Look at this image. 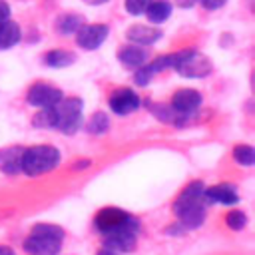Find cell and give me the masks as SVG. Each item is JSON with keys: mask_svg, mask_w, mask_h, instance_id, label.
Wrapping results in <instances>:
<instances>
[{"mask_svg": "<svg viewBox=\"0 0 255 255\" xmlns=\"http://www.w3.org/2000/svg\"><path fill=\"white\" fill-rule=\"evenodd\" d=\"M203 191H205L203 181L195 179V181L187 183L179 191L177 199L173 201V213L177 217V225L183 231L197 229L203 225V221L207 217V207H209Z\"/></svg>", "mask_w": 255, "mask_h": 255, "instance_id": "1", "label": "cell"}, {"mask_svg": "<svg viewBox=\"0 0 255 255\" xmlns=\"http://www.w3.org/2000/svg\"><path fill=\"white\" fill-rule=\"evenodd\" d=\"M64 229L54 223H38L24 239V251L28 255H58L62 251Z\"/></svg>", "mask_w": 255, "mask_h": 255, "instance_id": "2", "label": "cell"}, {"mask_svg": "<svg viewBox=\"0 0 255 255\" xmlns=\"http://www.w3.org/2000/svg\"><path fill=\"white\" fill-rule=\"evenodd\" d=\"M62 161L58 147L54 145H32L24 147L22 153V173L28 177H40L48 171H54Z\"/></svg>", "mask_w": 255, "mask_h": 255, "instance_id": "3", "label": "cell"}, {"mask_svg": "<svg viewBox=\"0 0 255 255\" xmlns=\"http://www.w3.org/2000/svg\"><path fill=\"white\" fill-rule=\"evenodd\" d=\"M171 58H173L171 68L183 78H205L213 70L211 60L205 54H201V52H197L193 48H185V50L173 52Z\"/></svg>", "mask_w": 255, "mask_h": 255, "instance_id": "4", "label": "cell"}, {"mask_svg": "<svg viewBox=\"0 0 255 255\" xmlns=\"http://www.w3.org/2000/svg\"><path fill=\"white\" fill-rule=\"evenodd\" d=\"M84 102L80 98H62L54 106V129L72 135L82 128Z\"/></svg>", "mask_w": 255, "mask_h": 255, "instance_id": "5", "label": "cell"}, {"mask_svg": "<svg viewBox=\"0 0 255 255\" xmlns=\"http://www.w3.org/2000/svg\"><path fill=\"white\" fill-rule=\"evenodd\" d=\"M94 225L102 235L116 233V231H133V233L139 231V221L131 213H128V211H124L120 207H104V209H100L96 213Z\"/></svg>", "mask_w": 255, "mask_h": 255, "instance_id": "6", "label": "cell"}, {"mask_svg": "<svg viewBox=\"0 0 255 255\" xmlns=\"http://www.w3.org/2000/svg\"><path fill=\"white\" fill-rule=\"evenodd\" d=\"M64 98L62 90H58L56 86L52 84H46V82H36L28 88V94H26V102L38 110L42 108H54L60 100Z\"/></svg>", "mask_w": 255, "mask_h": 255, "instance_id": "7", "label": "cell"}, {"mask_svg": "<svg viewBox=\"0 0 255 255\" xmlns=\"http://www.w3.org/2000/svg\"><path fill=\"white\" fill-rule=\"evenodd\" d=\"M108 104H110V110L116 116H128V114H133L141 106V100H139V96L133 90H129V88H118V90H114L110 94Z\"/></svg>", "mask_w": 255, "mask_h": 255, "instance_id": "8", "label": "cell"}, {"mask_svg": "<svg viewBox=\"0 0 255 255\" xmlns=\"http://www.w3.org/2000/svg\"><path fill=\"white\" fill-rule=\"evenodd\" d=\"M110 34V28L106 24H84L76 32V44L82 50H96L100 48Z\"/></svg>", "mask_w": 255, "mask_h": 255, "instance_id": "9", "label": "cell"}, {"mask_svg": "<svg viewBox=\"0 0 255 255\" xmlns=\"http://www.w3.org/2000/svg\"><path fill=\"white\" fill-rule=\"evenodd\" d=\"M201 94L197 92V90H191V88H181V90H177L173 96H171V108L179 114V116H183V118H189L191 114H195L197 110H199V106H201Z\"/></svg>", "mask_w": 255, "mask_h": 255, "instance_id": "10", "label": "cell"}, {"mask_svg": "<svg viewBox=\"0 0 255 255\" xmlns=\"http://www.w3.org/2000/svg\"><path fill=\"white\" fill-rule=\"evenodd\" d=\"M171 62H173L171 54H163V56H159V58H155V60H151V62H145V64H143L141 68H137L135 74H133L135 84H137V86H147L153 76H157L159 72L171 68Z\"/></svg>", "mask_w": 255, "mask_h": 255, "instance_id": "11", "label": "cell"}, {"mask_svg": "<svg viewBox=\"0 0 255 255\" xmlns=\"http://www.w3.org/2000/svg\"><path fill=\"white\" fill-rule=\"evenodd\" d=\"M207 203H223V205H235L239 203L237 187L231 183H217L211 187H205L203 191Z\"/></svg>", "mask_w": 255, "mask_h": 255, "instance_id": "12", "label": "cell"}, {"mask_svg": "<svg viewBox=\"0 0 255 255\" xmlns=\"http://www.w3.org/2000/svg\"><path fill=\"white\" fill-rule=\"evenodd\" d=\"M104 237V247L116 253H129L135 249V239L137 233L133 231H116V233H108L102 235Z\"/></svg>", "mask_w": 255, "mask_h": 255, "instance_id": "13", "label": "cell"}, {"mask_svg": "<svg viewBox=\"0 0 255 255\" xmlns=\"http://www.w3.org/2000/svg\"><path fill=\"white\" fill-rule=\"evenodd\" d=\"M126 38L135 46H151L161 38V30L147 24H133L131 28H128Z\"/></svg>", "mask_w": 255, "mask_h": 255, "instance_id": "14", "label": "cell"}, {"mask_svg": "<svg viewBox=\"0 0 255 255\" xmlns=\"http://www.w3.org/2000/svg\"><path fill=\"white\" fill-rule=\"evenodd\" d=\"M22 145H8L0 149V171L6 175H16L22 171Z\"/></svg>", "mask_w": 255, "mask_h": 255, "instance_id": "15", "label": "cell"}, {"mask_svg": "<svg viewBox=\"0 0 255 255\" xmlns=\"http://www.w3.org/2000/svg\"><path fill=\"white\" fill-rule=\"evenodd\" d=\"M147 50H143V46H135V44H128V46H122L118 50V60L124 68H129V70H137L141 68L145 62H147Z\"/></svg>", "mask_w": 255, "mask_h": 255, "instance_id": "16", "label": "cell"}, {"mask_svg": "<svg viewBox=\"0 0 255 255\" xmlns=\"http://www.w3.org/2000/svg\"><path fill=\"white\" fill-rule=\"evenodd\" d=\"M84 26V16L80 14H74V12H66V14H60L54 22V28L58 34L62 36H70V34H76L80 28Z\"/></svg>", "mask_w": 255, "mask_h": 255, "instance_id": "17", "label": "cell"}, {"mask_svg": "<svg viewBox=\"0 0 255 255\" xmlns=\"http://www.w3.org/2000/svg\"><path fill=\"white\" fill-rule=\"evenodd\" d=\"M22 40V30L14 20H4L0 24V50H10Z\"/></svg>", "mask_w": 255, "mask_h": 255, "instance_id": "18", "label": "cell"}, {"mask_svg": "<svg viewBox=\"0 0 255 255\" xmlns=\"http://www.w3.org/2000/svg\"><path fill=\"white\" fill-rule=\"evenodd\" d=\"M171 10H173V4L169 0H151L143 14L147 16L149 22L161 24V22H165L171 16Z\"/></svg>", "mask_w": 255, "mask_h": 255, "instance_id": "19", "label": "cell"}, {"mask_svg": "<svg viewBox=\"0 0 255 255\" xmlns=\"http://www.w3.org/2000/svg\"><path fill=\"white\" fill-rule=\"evenodd\" d=\"M42 62L50 68H68L76 62V54L70 50H50L42 56Z\"/></svg>", "mask_w": 255, "mask_h": 255, "instance_id": "20", "label": "cell"}, {"mask_svg": "<svg viewBox=\"0 0 255 255\" xmlns=\"http://www.w3.org/2000/svg\"><path fill=\"white\" fill-rule=\"evenodd\" d=\"M108 128H110V118H108L106 112H96V114H92V118H90L88 124H86V129H88V133H92V135H102V133L108 131Z\"/></svg>", "mask_w": 255, "mask_h": 255, "instance_id": "21", "label": "cell"}, {"mask_svg": "<svg viewBox=\"0 0 255 255\" xmlns=\"http://www.w3.org/2000/svg\"><path fill=\"white\" fill-rule=\"evenodd\" d=\"M233 159L239 163V165H253L255 163V149L247 143H239L233 147Z\"/></svg>", "mask_w": 255, "mask_h": 255, "instance_id": "22", "label": "cell"}, {"mask_svg": "<svg viewBox=\"0 0 255 255\" xmlns=\"http://www.w3.org/2000/svg\"><path fill=\"white\" fill-rule=\"evenodd\" d=\"M32 124L40 129H54V108H42L32 118Z\"/></svg>", "mask_w": 255, "mask_h": 255, "instance_id": "23", "label": "cell"}, {"mask_svg": "<svg viewBox=\"0 0 255 255\" xmlns=\"http://www.w3.org/2000/svg\"><path fill=\"white\" fill-rule=\"evenodd\" d=\"M225 223H227L229 229L241 231V229L247 227V215H245L241 209H231V211H227V215H225Z\"/></svg>", "mask_w": 255, "mask_h": 255, "instance_id": "24", "label": "cell"}, {"mask_svg": "<svg viewBox=\"0 0 255 255\" xmlns=\"http://www.w3.org/2000/svg\"><path fill=\"white\" fill-rule=\"evenodd\" d=\"M151 0H124V8L131 16H141Z\"/></svg>", "mask_w": 255, "mask_h": 255, "instance_id": "25", "label": "cell"}, {"mask_svg": "<svg viewBox=\"0 0 255 255\" xmlns=\"http://www.w3.org/2000/svg\"><path fill=\"white\" fill-rule=\"evenodd\" d=\"M201 2V6L205 8V10H219V8H223L225 4H227V0H199Z\"/></svg>", "mask_w": 255, "mask_h": 255, "instance_id": "26", "label": "cell"}, {"mask_svg": "<svg viewBox=\"0 0 255 255\" xmlns=\"http://www.w3.org/2000/svg\"><path fill=\"white\" fill-rule=\"evenodd\" d=\"M4 20H10V6H8V2L0 0V24Z\"/></svg>", "mask_w": 255, "mask_h": 255, "instance_id": "27", "label": "cell"}, {"mask_svg": "<svg viewBox=\"0 0 255 255\" xmlns=\"http://www.w3.org/2000/svg\"><path fill=\"white\" fill-rule=\"evenodd\" d=\"M175 2V6L177 8H183V10H187V8H193L199 0H173Z\"/></svg>", "mask_w": 255, "mask_h": 255, "instance_id": "28", "label": "cell"}, {"mask_svg": "<svg viewBox=\"0 0 255 255\" xmlns=\"http://www.w3.org/2000/svg\"><path fill=\"white\" fill-rule=\"evenodd\" d=\"M0 255H16L10 247H6V245H0Z\"/></svg>", "mask_w": 255, "mask_h": 255, "instance_id": "29", "label": "cell"}, {"mask_svg": "<svg viewBox=\"0 0 255 255\" xmlns=\"http://www.w3.org/2000/svg\"><path fill=\"white\" fill-rule=\"evenodd\" d=\"M98 255H120V253H116V251H110V249H106V247H102V249L98 251Z\"/></svg>", "mask_w": 255, "mask_h": 255, "instance_id": "30", "label": "cell"}, {"mask_svg": "<svg viewBox=\"0 0 255 255\" xmlns=\"http://www.w3.org/2000/svg\"><path fill=\"white\" fill-rule=\"evenodd\" d=\"M86 4H90V6H100V4H106L108 0H84Z\"/></svg>", "mask_w": 255, "mask_h": 255, "instance_id": "31", "label": "cell"}]
</instances>
